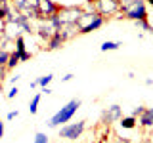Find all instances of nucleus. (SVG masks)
<instances>
[{"label": "nucleus", "instance_id": "nucleus-1", "mask_svg": "<svg viewBox=\"0 0 153 143\" xmlns=\"http://www.w3.org/2000/svg\"><path fill=\"white\" fill-rule=\"evenodd\" d=\"M117 19H128V21H142L149 19V10H147L146 0H132L126 6H121V12L117 13Z\"/></svg>", "mask_w": 153, "mask_h": 143}, {"label": "nucleus", "instance_id": "nucleus-2", "mask_svg": "<svg viewBox=\"0 0 153 143\" xmlns=\"http://www.w3.org/2000/svg\"><path fill=\"white\" fill-rule=\"evenodd\" d=\"M105 19L103 15H100L98 12H82V15L79 17L76 21V27H79V35H88V32H94L98 29H102L105 25Z\"/></svg>", "mask_w": 153, "mask_h": 143}, {"label": "nucleus", "instance_id": "nucleus-3", "mask_svg": "<svg viewBox=\"0 0 153 143\" xmlns=\"http://www.w3.org/2000/svg\"><path fill=\"white\" fill-rule=\"evenodd\" d=\"M80 103H82L80 99H71L69 103L63 105V107H61L59 111H57L54 116L48 120V126H50V128H57V126H63V124H67L71 118L75 116V113L79 111Z\"/></svg>", "mask_w": 153, "mask_h": 143}, {"label": "nucleus", "instance_id": "nucleus-4", "mask_svg": "<svg viewBox=\"0 0 153 143\" xmlns=\"http://www.w3.org/2000/svg\"><path fill=\"white\" fill-rule=\"evenodd\" d=\"M90 4L94 6V12H98L100 15H103L105 19L117 15V13L121 12V4H119V0H92Z\"/></svg>", "mask_w": 153, "mask_h": 143}, {"label": "nucleus", "instance_id": "nucleus-5", "mask_svg": "<svg viewBox=\"0 0 153 143\" xmlns=\"http://www.w3.org/2000/svg\"><path fill=\"white\" fill-rule=\"evenodd\" d=\"M86 130V120H79V122H67L61 126L59 130V137L61 139H69V141H75L82 136V132Z\"/></svg>", "mask_w": 153, "mask_h": 143}, {"label": "nucleus", "instance_id": "nucleus-6", "mask_svg": "<svg viewBox=\"0 0 153 143\" xmlns=\"http://www.w3.org/2000/svg\"><path fill=\"white\" fill-rule=\"evenodd\" d=\"M82 6H59L57 10V17L61 19L63 25H76L79 17L82 15Z\"/></svg>", "mask_w": 153, "mask_h": 143}, {"label": "nucleus", "instance_id": "nucleus-7", "mask_svg": "<svg viewBox=\"0 0 153 143\" xmlns=\"http://www.w3.org/2000/svg\"><path fill=\"white\" fill-rule=\"evenodd\" d=\"M121 118H123V107L121 105H109V107L103 109V113H102V122L105 126L119 122Z\"/></svg>", "mask_w": 153, "mask_h": 143}, {"label": "nucleus", "instance_id": "nucleus-8", "mask_svg": "<svg viewBox=\"0 0 153 143\" xmlns=\"http://www.w3.org/2000/svg\"><path fill=\"white\" fill-rule=\"evenodd\" d=\"M36 10H38V13H40V17H50L59 10V4H56L54 0H38Z\"/></svg>", "mask_w": 153, "mask_h": 143}, {"label": "nucleus", "instance_id": "nucleus-9", "mask_svg": "<svg viewBox=\"0 0 153 143\" xmlns=\"http://www.w3.org/2000/svg\"><path fill=\"white\" fill-rule=\"evenodd\" d=\"M0 32H2V38H8V40H16L19 35H23L19 25H17V21H4Z\"/></svg>", "mask_w": 153, "mask_h": 143}, {"label": "nucleus", "instance_id": "nucleus-10", "mask_svg": "<svg viewBox=\"0 0 153 143\" xmlns=\"http://www.w3.org/2000/svg\"><path fill=\"white\" fill-rule=\"evenodd\" d=\"M138 126L146 132H153V107L143 109V113L138 116Z\"/></svg>", "mask_w": 153, "mask_h": 143}, {"label": "nucleus", "instance_id": "nucleus-11", "mask_svg": "<svg viewBox=\"0 0 153 143\" xmlns=\"http://www.w3.org/2000/svg\"><path fill=\"white\" fill-rule=\"evenodd\" d=\"M63 44H65V40L61 38L59 31H56V35L46 42V46H44V48H46V52H56V50H59V48L63 46Z\"/></svg>", "mask_w": 153, "mask_h": 143}, {"label": "nucleus", "instance_id": "nucleus-12", "mask_svg": "<svg viewBox=\"0 0 153 143\" xmlns=\"http://www.w3.org/2000/svg\"><path fill=\"white\" fill-rule=\"evenodd\" d=\"M59 35H61V38L67 42V40H71L73 36L79 35V27H76V25H63V27L59 29Z\"/></svg>", "mask_w": 153, "mask_h": 143}, {"label": "nucleus", "instance_id": "nucleus-13", "mask_svg": "<svg viewBox=\"0 0 153 143\" xmlns=\"http://www.w3.org/2000/svg\"><path fill=\"white\" fill-rule=\"evenodd\" d=\"M119 126H121L123 130H134V128L138 126V118L132 116V114H128V116L123 114V118L119 120Z\"/></svg>", "mask_w": 153, "mask_h": 143}, {"label": "nucleus", "instance_id": "nucleus-14", "mask_svg": "<svg viewBox=\"0 0 153 143\" xmlns=\"http://www.w3.org/2000/svg\"><path fill=\"white\" fill-rule=\"evenodd\" d=\"M40 99H42V94L38 92V94L33 95V99L29 101V113H31V114H36L38 113V103H40Z\"/></svg>", "mask_w": 153, "mask_h": 143}, {"label": "nucleus", "instance_id": "nucleus-15", "mask_svg": "<svg viewBox=\"0 0 153 143\" xmlns=\"http://www.w3.org/2000/svg\"><path fill=\"white\" fill-rule=\"evenodd\" d=\"M123 44L121 42H115V40H105L102 46H100V50L102 52H115V50H119Z\"/></svg>", "mask_w": 153, "mask_h": 143}, {"label": "nucleus", "instance_id": "nucleus-16", "mask_svg": "<svg viewBox=\"0 0 153 143\" xmlns=\"http://www.w3.org/2000/svg\"><path fill=\"white\" fill-rule=\"evenodd\" d=\"M19 63H21V61H19V54H17V52H12V54H10V57H8L6 69H8V71H13Z\"/></svg>", "mask_w": 153, "mask_h": 143}, {"label": "nucleus", "instance_id": "nucleus-17", "mask_svg": "<svg viewBox=\"0 0 153 143\" xmlns=\"http://www.w3.org/2000/svg\"><path fill=\"white\" fill-rule=\"evenodd\" d=\"M0 48L8 54L16 52V40H8V38H0Z\"/></svg>", "mask_w": 153, "mask_h": 143}, {"label": "nucleus", "instance_id": "nucleus-18", "mask_svg": "<svg viewBox=\"0 0 153 143\" xmlns=\"http://www.w3.org/2000/svg\"><path fill=\"white\" fill-rule=\"evenodd\" d=\"M134 25H136V29H140V31L153 35V27L149 25V21H147V19H142V21H134Z\"/></svg>", "mask_w": 153, "mask_h": 143}, {"label": "nucleus", "instance_id": "nucleus-19", "mask_svg": "<svg viewBox=\"0 0 153 143\" xmlns=\"http://www.w3.org/2000/svg\"><path fill=\"white\" fill-rule=\"evenodd\" d=\"M54 80V74H44V76H38L36 78V86H40V88H46L48 84Z\"/></svg>", "mask_w": 153, "mask_h": 143}, {"label": "nucleus", "instance_id": "nucleus-20", "mask_svg": "<svg viewBox=\"0 0 153 143\" xmlns=\"http://www.w3.org/2000/svg\"><path fill=\"white\" fill-rule=\"evenodd\" d=\"M33 143H50V139H48V136H46V133L38 132L36 136H35V141H33Z\"/></svg>", "mask_w": 153, "mask_h": 143}, {"label": "nucleus", "instance_id": "nucleus-21", "mask_svg": "<svg viewBox=\"0 0 153 143\" xmlns=\"http://www.w3.org/2000/svg\"><path fill=\"white\" fill-rule=\"evenodd\" d=\"M8 57H10V54H8V52H4L2 48H0V67H6Z\"/></svg>", "mask_w": 153, "mask_h": 143}, {"label": "nucleus", "instance_id": "nucleus-22", "mask_svg": "<svg viewBox=\"0 0 153 143\" xmlns=\"http://www.w3.org/2000/svg\"><path fill=\"white\" fill-rule=\"evenodd\" d=\"M17 94H19V90H17V86H16V84H13V86H12V88H10V90H8V94H6V97H8V99H13V97H16V95H17Z\"/></svg>", "mask_w": 153, "mask_h": 143}, {"label": "nucleus", "instance_id": "nucleus-23", "mask_svg": "<svg viewBox=\"0 0 153 143\" xmlns=\"http://www.w3.org/2000/svg\"><path fill=\"white\" fill-rule=\"evenodd\" d=\"M31 57H33V52L25 50V52H21V54H19V61H29Z\"/></svg>", "mask_w": 153, "mask_h": 143}, {"label": "nucleus", "instance_id": "nucleus-24", "mask_svg": "<svg viewBox=\"0 0 153 143\" xmlns=\"http://www.w3.org/2000/svg\"><path fill=\"white\" fill-rule=\"evenodd\" d=\"M143 109H146L143 105H138V107H134V109H132V113H130V114H132V116H136V118H138V116H140V114L143 113Z\"/></svg>", "mask_w": 153, "mask_h": 143}, {"label": "nucleus", "instance_id": "nucleus-25", "mask_svg": "<svg viewBox=\"0 0 153 143\" xmlns=\"http://www.w3.org/2000/svg\"><path fill=\"white\" fill-rule=\"evenodd\" d=\"M17 114H19L17 111H10V113H8V116H6V118H8V120H13V118H17Z\"/></svg>", "mask_w": 153, "mask_h": 143}, {"label": "nucleus", "instance_id": "nucleus-26", "mask_svg": "<svg viewBox=\"0 0 153 143\" xmlns=\"http://www.w3.org/2000/svg\"><path fill=\"white\" fill-rule=\"evenodd\" d=\"M73 76H75V74H71V73L65 74V76H61V82H71V80H73Z\"/></svg>", "mask_w": 153, "mask_h": 143}, {"label": "nucleus", "instance_id": "nucleus-27", "mask_svg": "<svg viewBox=\"0 0 153 143\" xmlns=\"http://www.w3.org/2000/svg\"><path fill=\"white\" fill-rule=\"evenodd\" d=\"M36 2H38V0H25V6H29V8H36Z\"/></svg>", "mask_w": 153, "mask_h": 143}, {"label": "nucleus", "instance_id": "nucleus-28", "mask_svg": "<svg viewBox=\"0 0 153 143\" xmlns=\"http://www.w3.org/2000/svg\"><path fill=\"white\" fill-rule=\"evenodd\" d=\"M40 94H52V88H48V86H46V88H40Z\"/></svg>", "mask_w": 153, "mask_h": 143}, {"label": "nucleus", "instance_id": "nucleus-29", "mask_svg": "<svg viewBox=\"0 0 153 143\" xmlns=\"http://www.w3.org/2000/svg\"><path fill=\"white\" fill-rule=\"evenodd\" d=\"M115 143H132V141H130V139H126V137H119V139L115 141Z\"/></svg>", "mask_w": 153, "mask_h": 143}, {"label": "nucleus", "instance_id": "nucleus-30", "mask_svg": "<svg viewBox=\"0 0 153 143\" xmlns=\"http://www.w3.org/2000/svg\"><path fill=\"white\" fill-rule=\"evenodd\" d=\"M19 78H21V76H19V74H16V76H12V78H10V84H16V82H17Z\"/></svg>", "mask_w": 153, "mask_h": 143}, {"label": "nucleus", "instance_id": "nucleus-31", "mask_svg": "<svg viewBox=\"0 0 153 143\" xmlns=\"http://www.w3.org/2000/svg\"><path fill=\"white\" fill-rule=\"evenodd\" d=\"M0 137H4V122L0 120Z\"/></svg>", "mask_w": 153, "mask_h": 143}, {"label": "nucleus", "instance_id": "nucleus-32", "mask_svg": "<svg viewBox=\"0 0 153 143\" xmlns=\"http://www.w3.org/2000/svg\"><path fill=\"white\" fill-rule=\"evenodd\" d=\"M10 4V0H0V6H8Z\"/></svg>", "mask_w": 153, "mask_h": 143}, {"label": "nucleus", "instance_id": "nucleus-33", "mask_svg": "<svg viewBox=\"0 0 153 143\" xmlns=\"http://www.w3.org/2000/svg\"><path fill=\"white\" fill-rule=\"evenodd\" d=\"M142 143H149V141H147V139H143V141H142Z\"/></svg>", "mask_w": 153, "mask_h": 143}]
</instances>
